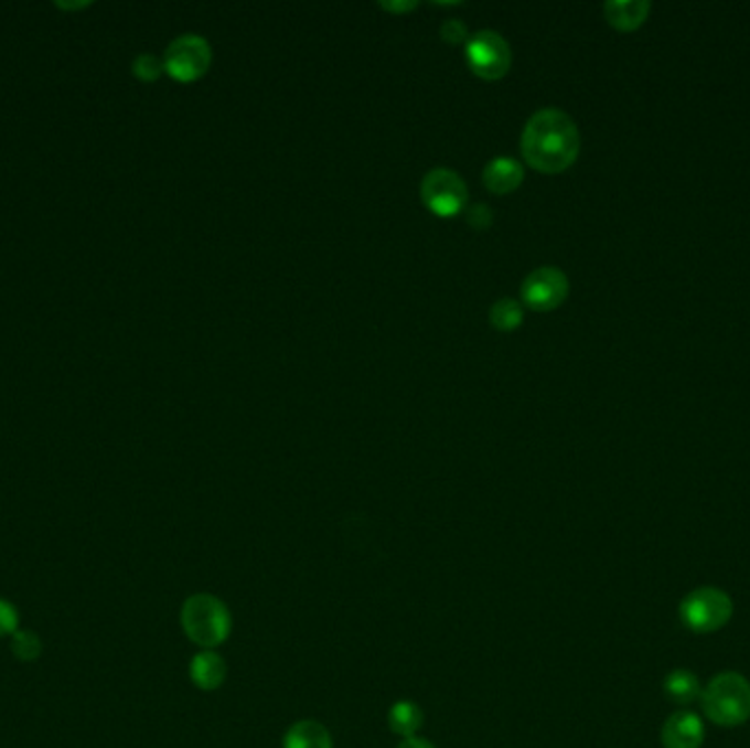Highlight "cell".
<instances>
[{
    "label": "cell",
    "instance_id": "cell-15",
    "mask_svg": "<svg viewBox=\"0 0 750 748\" xmlns=\"http://www.w3.org/2000/svg\"><path fill=\"white\" fill-rule=\"evenodd\" d=\"M424 725V712L417 703L413 701H399L388 709V727L395 736L415 738V734Z\"/></svg>",
    "mask_w": 750,
    "mask_h": 748
},
{
    "label": "cell",
    "instance_id": "cell-11",
    "mask_svg": "<svg viewBox=\"0 0 750 748\" xmlns=\"http://www.w3.org/2000/svg\"><path fill=\"white\" fill-rule=\"evenodd\" d=\"M525 170L512 157H496L483 170V183L492 193H512L521 188Z\"/></svg>",
    "mask_w": 750,
    "mask_h": 748
},
{
    "label": "cell",
    "instance_id": "cell-22",
    "mask_svg": "<svg viewBox=\"0 0 750 748\" xmlns=\"http://www.w3.org/2000/svg\"><path fill=\"white\" fill-rule=\"evenodd\" d=\"M386 11H393V13H401V11H410V9H415L417 7V0H393V2H388V0H384V2H379Z\"/></svg>",
    "mask_w": 750,
    "mask_h": 748
},
{
    "label": "cell",
    "instance_id": "cell-18",
    "mask_svg": "<svg viewBox=\"0 0 750 748\" xmlns=\"http://www.w3.org/2000/svg\"><path fill=\"white\" fill-rule=\"evenodd\" d=\"M132 68H135V75H137L139 79H143V82H154V79H159V75L165 71V64H163L157 55L143 53V55H139V57L135 60Z\"/></svg>",
    "mask_w": 750,
    "mask_h": 748
},
{
    "label": "cell",
    "instance_id": "cell-2",
    "mask_svg": "<svg viewBox=\"0 0 750 748\" xmlns=\"http://www.w3.org/2000/svg\"><path fill=\"white\" fill-rule=\"evenodd\" d=\"M181 623L189 639L206 650L222 645L233 630V617L228 606L208 592L191 595L183 603Z\"/></svg>",
    "mask_w": 750,
    "mask_h": 748
},
{
    "label": "cell",
    "instance_id": "cell-13",
    "mask_svg": "<svg viewBox=\"0 0 750 748\" xmlns=\"http://www.w3.org/2000/svg\"><path fill=\"white\" fill-rule=\"evenodd\" d=\"M283 748H334V742L321 723L299 720L283 736Z\"/></svg>",
    "mask_w": 750,
    "mask_h": 748
},
{
    "label": "cell",
    "instance_id": "cell-1",
    "mask_svg": "<svg viewBox=\"0 0 750 748\" xmlns=\"http://www.w3.org/2000/svg\"><path fill=\"white\" fill-rule=\"evenodd\" d=\"M581 148L575 121L558 108L534 113L523 130L521 150L525 161L543 174H560L568 170Z\"/></svg>",
    "mask_w": 750,
    "mask_h": 748
},
{
    "label": "cell",
    "instance_id": "cell-23",
    "mask_svg": "<svg viewBox=\"0 0 750 748\" xmlns=\"http://www.w3.org/2000/svg\"><path fill=\"white\" fill-rule=\"evenodd\" d=\"M397 748H435L428 740H421V738H406L399 742Z\"/></svg>",
    "mask_w": 750,
    "mask_h": 748
},
{
    "label": "cell",
    "instance_id": "cell-17",
    "mask_svg": "<svg viewBox=\"0 0 750 748\" xmlns=\"http://www.w3.org/2000/svg\"><path fill=\"white\" fill-rule=\"evenodd\" d=\"M11 652L24 663L38 661L42 654V641L31 630H15L11 634Z\"/></svg>",
    "mask_w": 750,
    "mask_h": 748
},
{
    "label": "cell",
    "instance_id": "cell-12",
    "mask_svg": "<svg viewBox=\"0 0 750 748\" xmlns=\"http://www.w3.org/2000/svg\"><path fill=\"white\" fill-rule=\"evenodd\" d=\"M608 22L619 31H632L650 13V2L645 0H610L603 7Z\"/></svg>",
    "mask_w": 750,
    "mask_h": 748
},
{
    "label": "cell",
    "instance_id": "cell-3",
    "mask_svg": "<svg viewBox=\"0 0 750 748\" xmlns=\"http://www.w3.org/2000/svg\"><path fill=\"white\" fill-rule=\"evenodd\" d=\"M705 716L720 727H740L750 720V683L738 672H722L703 690Z\"/></svg>",
    "mask_w": 750,
    "mask_h": 748
},
{
    "label": "cell",
    "instance_id": "cell-9",
    "mask_svg": "<svg viewBox=\"0 0 750 748\" xmlns=\"http://www.w3.org/2000/svg\"><path fill=\"white\" fill-rule=\"evenodd\" d=\"M665 748H700L705 742V725L694 712L672 714L661 731Z\"/></svg>",
    "mask_w": 750,
    "mask_h": 748
},
{
    "label": "cell",
    "instance_id": "cell-19",
    "mask_svg": "<svg viewBox=\"0 0 750 748\" xmlns=\"http://www.w3.org/2000/svg\"><path fill=\"white\" fill-rule=\"evenodd\" d=\"M465 220H468V224L472 226V228H479V231H483V228H488L490 224H492V209L488 206V204H472L470 209H468V213H465Z\"/></svg>",
    "mask_w": 750,
    "mask_h": 748
},
{
    "label": "cell",
    "instance_id": "cell-14",
    "mask_svg": "<svg viewBox=\"0 0 750 748\" xmlns=\"http://www.w3.org/2000/svg\"><path fill=\"white\" fill-rule=\"evenodd\" d=\"M663 692L667 696V701L676 703V705H692L703 696V687L700 681L694 672L689 670H674L665 676L663 681Z\"/></svg>",
    "mask_w": 750,
    "mask_h": 748
},
{
    "label": "cell",
    "instance_id": "cell-7",
    "mask_svg": "<svg viewBox=\"0 0 750 748\" xmlns=\"http://www.w3.org/2000/svg\"><path fill=\"white\" fill-rule=\"evenodd\" d=\"M211 46L202 35H179L165 51V71L179 82H193L211 66Z\"/></svg>",
    "mask_w": 750,
    "mask_h": 748
},
{
    "label": "cell",
    "instance_id": "cell-21",
    "mask_svg": "<svg viewBox=\"0 0 750 748\" xmlns=\"http://www.w3.org/2000/svg\"><path fill=\"white\" fill-rule=\"evenodd\" d=\"M441 35L450 44H459V42H463L468 38V29H465V24L459 18H450V20H446L441 24Z\"/></svg>",
    "mask_w": 750,
    "mask_h": 748
},
{
    "label": "cell",
    "instance_id": "cell-10",
    "mask_svg": "<svg viewBox=\"0 0 750 748\" xmlns=\"http://www.w3.org/2000/svg\"><path fill=\"white\" fill-rule=\"evenodd\" d=\"M189 676L197 690L215 692L226 681V663L217 652L204 650L191 659Z\"/></svg>",
    "mask_w": 750,
    "mask_h": 748
},
{
    "label": "cell",
    "instance_id": "cell-6",
    "mask_svg": "<svg viewBox=\"0 0 750 748\" xmlns=\"http://www.w3.org/2000/svg\"><path fill=\"white\" fill-rule=\"evenodd\" d=\"M421 200L437 215H457L468 202V185L457 172L435 168L421 181Z\"/></svg>",
    "mask_w": 750,
    "mask_h": 748
},
{
    "label": "cell",
    "instance_id": "cell-16",
    "mask_svg": "<svg viewBox=\"0 0 750 748\" xmlns=\"http://www.w3.org/2000/svg\"><path fill=\"white\" fill-rule=\"evenodd\" d=\"M523 317H525L523 306H521L516 299H512V297L499 299V301L492 306V310H490V321H492V325H494L496 330H501V332H512V330H516V328L523 323Z\"/></svg>",
    "mask_w": 750,
    "mask_h": 748
},
{
    "label": "cell",
    "instance_id": "cell-5",
    "mask_svg": "<svg viewBox=\"0 0 750 748\" xmlns=\"http://www.w3.org/2000/svg\"><path fill=\"white\" fill-rule=\"evenodd\" d=\"M465 57L479 77L501 79L512 66V46L499 31L483 29L470 35L465 44Z\"/></svg>",
    "mask_w": 750,
    "mask_h": 748
},
{
    "label": "cell",
    "instance_id": "cell-20",
    "mask_svg": "<svg viewBox=\"0 0 750 748\" xmlns=\"http://www.w3.org/2000/svg\"><path fill=\"white\" fill-rule=\"evenodd\" d=\"M15 630H18V610L7 599H0V637L13 634Z\"/></svg>",
    "mask_w": 750,
    "mask_h": 748
},
{
    "label": "cell",
    "instance_id": "cell-8",
    "mask_svg": "<svg viewBox=\"0 0 750 748\" xmlns=\"http://www.w3.org/2000/svg\"><path fill=\"white\" fill-rule=\"evenodd\" d=\"M521 297L532 310L551 312L568 297V277L554 266H543L525 277Z\"/></svg>",
    "mask_w": 750,
    "mask_h": 748
},
{
    "label": "cell",
    "instance_id": "cell-4",
    "mask_svg": "<svg viewBox=\"0 0 750 748\" xmlns=\"http://www.w3.org/2000/svg\"><path fill=\"white\" fill-rule=\"evenodd\" d=\"M681 621L698 634H711L725 628L733 617L731 597L714 586H703L692 590L678 608Z\"/></svg>",
    "mask_w": 750,
    "mask_h": 748
}]
</instances>
